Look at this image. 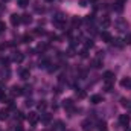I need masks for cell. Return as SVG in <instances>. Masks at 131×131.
<instances>
[{"instance_id": "1", "label": "cell", "mask_w": 131, "mask_h": 131, "mask_svg": "<svg viewBox=\"0 0 131 131\" xmlns=\"http://www.w3.org/2000/svg\"><path fill=\"white\" fill-rule=\"evenodd\" d=\"M114 26H116V29H117L119 32H127V31H128V23H127V20H124V18L116 20V21H114Z\"/></svg>"}, {"instance_id": "2", "label": "cell", "mask_w": 131, "mask_h": 131, "mask_svg": "<svg viewBox=\"0 0 131 131\" xmlns=\"http://www.w3.org/2000/svg\"><path fill=\"white\" fill-rule=\"evenodd\" d=\"M114 78H116V76H114V73H113V72H105L102 79H104V82H105V84H108V85H113V82H114Z\"/></svg>"}, {"instance_id": "3", "label": "cell", "mask_w": 131, "mask_h": 131, "mask_svg": "<svg viewBox=\"0 0 131 131\" xmlns=\"http://www.w3.org/2000/svg\"><path fill=\"white\" fill-rule=\"evenodd\" d=\"M63 107L69 113H73L75 111V102H73V99H66L64 102H63Z\"/></svg>"}, {"instance_id": "4", "label": "cell", "mask_w": 131, "mask_h": 131, "mask_svg": "<svg viewBox=\"0 0 131 131\" xmlns=\"http://www.w3.org/2000/svg\"><path fill=\"white\" fill-rule=\"evenodd\" d=\"M26 119H28V121H29L32 125H35V124L40 121V116H38V113H35V111H31V113L26 116Z\"/></svg>"}, {"instance_id": "5", "label": "cell", "mask_w": 131, "mask_h": 131, "mask_svg": "<svg viewBox=\"0 0 131 131\" xmlns=\"http://www.w3.org/2000/svg\"><path fill=\"white\" fill-rule=\"evenodd\" d=\"M119 124L127 128L128 124H130V116H128V114H121V116H119Z\"/></svg>"}, {"instance_id": "6", "label": "cell", "mask_w": 131, "mask_h": 131, "mask_svg": "<svg viewBox=\"0 0 131 131\" xmlns=\"http://www.w3.org/2000/svg\"><path fill=\"white\" fill-rule=\"evenodd\" d=\"M23 60H25V55H23L21 52L15 50V52H14V55H12V61H15V63H21Z\"/></svg>"}, {"instance_id": "7", "label": "cell", "mask_w": 131, "mask_h": 131, "mask_svg": "<svg viewBox=\"0 0 131 131\" xmlns=\"http://www.w3.org/2000/svg\"><path fill=\"white\" fill-rule=\"evenodd\" d=\"M11 23H12L14 26L20 25V23H21V15H18V14H12V15H11Z\"/></svg>"}, {"instance_id": "8", "label": "cell", "mask_w": 131, "mask_h": 131, "mask_svg": "<svg viewBox=\"0 0 131 131\" xmlns=\"http://www.w3.org/2000/svg\"><path fill=\"white\" fill-rule=\"evenodd\" d=\"M11 95H12V96H20V95H23V89L14 85V87L11 89Z\"/></svg>"}, {"instance_id": "9", "label": "cell", "mask_w": 131, "mask_h": 131, "mask_svg": "<svg viewBox=\"0 0 131 131\" xmlns=\"http://www.w3.org/2000/svg\"><path fill=\"white\" fill-rule=\"evenodd\" d=\"M82 130L84 131H92L93 130V122H92V121H84V122H82Z\"/></svg>"}, {"instance_id": "10", "label": "cell", "mask_w": 131, "mask_h": 131, "mask_svg": "<svg viewBox=\"0 0 131 131\" xmlns=\"http://www.w3.org/2000/svg\"><path fill=\"white\" fill-rule=\"evenodd\" d=\"M53 131H66V125L61 121H57L55 125H53Z\"/></svg>"}, {"instance_id": "11", "label": "cell", "mask_w": 131, "mask_h": 131, "mask_svg": "<svg viewBox=\"0 0 131 131\" xmlns=\"http://www.w3.org/2000/svg\"><path fill=\"white\" fill-rule=\"evenodd\" d=\"M9 117V108H3L0 110V121H5Z\"/></svg>"}, {"instance_id": "12", "label": "cell", "mask_w": 131, "mask_h": 131, "mask_svg": "<svg viewBox=\"0 0 131 131\" xmlns=\"http://www.w3.org/2000/svg\"><path fill=\"white\" fill-rule=\"evenodd\" d=\"M32 21V17L29 15V14H25V15H21V23H25V25H29Z\"/></svg>"}, {"instance_id": "13", "label": "cell", "mask_w": 131, "mask_h": 131, "mask_svg": "<svg viewBox=\"0 0 131 131\" xmlns=\"http://www.w3.org/2000/svg\"><path fill=\"white\" fill-rule=\"evenodd\" d=\"M90 102H92V104H99V102H102V96H101V95H93V96L90 98Z\"/></svg>"}, {"instance_id": "14", "label": "cell", "mask_w": 131, "mask_h": 131, "mask_svg": "<svg viewBox=\"0 0 131 131\" xmlns=\"http://www.w3.org/2000/svg\"><path fill=\"white\" fill-rule=\"evenodd\" d=\"M101 38H102L104 41H107V43H110V41L113 40V38H111V35H110L108 32H101Z\"/></svg>"}, {"instance_id": "15", "label": "cell", "mask_w": 131, "mask_h": 131, "mask_svg": "<svg viewBox=\"0 0 131 131\" xmlns=\"http://www.w3.org/2000/svg\"><path fill=\"white\" fill-rule=\"evenodd\" d=\"M121 85L122 87H131V78H124L121 81Z\"/></svg>"}, {"instance_id": "16", "label": "cell", "mask_w": 131, "mask_h": 131, "mask_svg": "<svg viewBox=\"0 0 131 131\" xmlns=\"http://www.w3.org/2000/svg\"><path fill=\"white\" fill-rule=\"evenodd\" d=\"M92 64H93V67H95V69H99V67L102 66V60H101V58H95Z\"/></svg>"}, {"instance_id": "17", "label": "cell", "mask_w": 131, "mask_h": 131, "mask_svg": "<svg viewBox=\"0 0 131 131\" xmlns=\"http://www.w3.org/2000/svg\"><path fill=\"white\" fill-rule=\"evenodd\" d=\"M110 43H113V44H114V46H117V47H122V46H124L122 40H119V38H114V40H111Z\"/></svg>"}, {"instance_id": "18", "label": "cell", "mask_w": 131, "mask_h": 131, "mask_svg": "<svg viewBox=\"0 0 131 131\" xmlns=\"http://www.w3.org/2000/svg\"><path fill=\"white\" fill-rule=\"evenodd\" d=\"M20 76H21V79H28L31 76V73H29V70H21L20 72Z\"/></svg>"}, {"instance_id": "19", "label": "cell", "mask_w": 131, "mask_h": 131, "mask_svg": "<svg viewBox=\"0 0 131 131\" xmlns=\"http://www.w3.org/2000/svg\"><path fill=\"white\" fill-rule=\"evenodd\" d=\"M46 107H47V104L44 102V101H41L38 105H37V108H38V111H44L46 110Z\"/></svg>"}, {"instance_id": "20", "label": "cell", "mask_w": 131, "mask_h": 131, "mask_svg": "<svg viewBox=\"0 0 131 131\" xmlns=\"http://www.w3.org/2000/svg\"><path fill=\"white\" fill-rule=\"evenodd\" d=\"M101 25H102L104 28H107V26L110 25V20H108V17H104V18L101 20Z\"/></svg>"}, {"instance_id": "21", "label": "cell", "mask_w": 131, "mask_h": 131, "mask_svg": "<svg viewBox=\"0 0 131 131\" xmlns=\"http://www.w3.org/2000/svg\"><path fill=\"white\" fill-rule=\"evenodd\" d=\"M76 96H78L79 99L85 98V92H84V90H79V89H78V90H76Z\"/></svg>"}, {"instance_id": "22", "label": "cell", "mask_w": 131, "mask_h": 131, "mask_svg": "<svg viewBox=\"0 0 131 131\" xmlns=\"http://www.w3.org/2000/svg\"><path fill=\"white\" fill-rule=\"evenodd\" d=\"M46 49H47V44H44V43H43V44H38V47H37L38 52H44Z\"/></svg>"}, {"instance_id": "23", "label": "cell", "mask_w": 131, "mask_h": 131, "mask_svg": "<svg viewBox=\"0 0 131 131\" xmlns=\"http://www.w3.org/2000/svg\"><path fill=\"white\" fill-rule=\"evenodd\" d=\"M32 40V35H23V43H29Z\"/></svg>"}, {"instance_id": "24", "label": "cell", "mask_w": 131, "mask_h": 131, "mask_svg": "<svg viewBox=\"0 0 131 131\" xmlns=\"http://www.w3.org/2000/svg\"><path fill=\"white\" fill-rule=\"evenodd\" d=\"M28 3H29V0H18V5H20L21 8H25V6H28Z\"/></svg>"}, {"instance_id": "25", "label": "cell", "mask_w": 131, "mask_h": 131, "mask_svg": "<svg viewBox=\"0 0 131 131\" xmlns=\"http://www.w3.org/2000/svg\"><path fill=\"white\" fill-rule=\"evenodd\" d=\"M72 23H73V26L76 28V26H79V25H81V20H79V18H73V20H72Z\"/></svg>"}, {"instance_id": "26", "label": "cell", "mask_w": 131, "mask_h": 131, "mask_svg": "<svg viewBox=\"0 0 131 131\" xmlns=\"http://www.w3.org/2000/svg\"><path fill=\"white\" fill-rule=\"evenodd\" d=\"M66 53H67V57H75V50H73L72 47H70V49H67V52H66Z\"/></svg>"}, {"instance_id": "27", "label": "cell", "mask_w": 131, "mask_h": 131, "mask_svg": "<svg viewBox=\"0 0 131 131\" xmlns=\"http://www.w3.org/2000/svg\"><path fill=\"white\" fill-rule=\"evenodd\" d=\"M92 46H93V41H92V40H87V41H85V49H89V47H92Z\"/></svg>"}, {"instance_id": "28", "label": "cell", "mask_w": 131, "mask_h": 131, "mask_svg": "<svg viewBox=\"0 0 131 131\" xmlns=\"http://www.w3.org/2000/svg\"><path fill=\"white\" fill-rule=\"evenodd\" d=\"M15 114H17V119H18V121H23V119H25V116H23V113H20V111H17Z\"/></svg>"}, {"instance_id": "29", "label": "cell", "mask_w": 131, "mask_h": 131, "mask_svg": "<svg viewBox=\"0 0 131 131\" xmlns=\"http://www.w3.org/2000/svg\"><path fill=\"white\" fill-rule=\"evenodd\" d=\"M49 121H50V116L49 114H44L43 116V122H49Z\"/></svg>"}, {"instance_id": "30", "label": "cell", "mask_w": 131, "mask_h": 131, "mask_svg": "<svg viewBox=\"0 0 131 131\" xmlns=\"http://www.w3.org/2000/svg\"><path fill=\"white\" fill-rule=\"evenodd\" d=\"M5 29H6V25H5L3 21H0V32H3Z\"/></svg>"}, {"instance_id": "31", "label": "cell", "mask_w": 131, "mask_h": 131, "mask_svg": "<svg viewBox=\"0 0 131 131\" xmlns=\"http://www.w3.org/2000/svg\"><path fill=\"white\" fill-rule=\"evenodd\" d=\"M34 34H35V35H44V31H40V29H37Z\"/></svg>"}, {"instance_id": "32", "label": "cell", "mask_w": 131, "mask_h": 131, "mask_svg": "<svg viewBox=\"0 0 131 131\" xmlns=\"http://www.w3.org/2000/svg\"><path fill=\"white\" fill-rule=\"evenodd\" d=\"M79 3H81V6H87V0H81Z\"/></svg>"}, {"instance_id": "33", "label": "cell", "mask_w": 131, "mask_h": 131, "mask_svg": "<svg viewBox=\"0 0 131 131\" xmlns=\"http://www.w3.org/2000/svg\"><path fill=\"white\" fill-rule=\"evenodd\" d=\"M15 131H23V128H21V127H20V125H18V127H17V128H15Z\"/></svg>"}, {"instance_id": "34", "label": "cell", "mask_w": 131, "mask_h": 131, "mask_svg": "<svg viewBox=\"0 0 131 131\" xmlns=\"http://www.w3.org/2000/svg\"><path fill=\"white\" fill-rule=\"evenodd\" d=\"M117 2H119V3H125L127 0H117Z\"/></svg>"}, {"instance_id": "35", "label": "cell", "mask_w": 131, "mask_h": 131, "mask_svg": "<svg viewBox=\"0 0 131 131\" xmlns=\"http://www.w3.org/2000/svg\"><path fill=\"white\" fill-rule=\"evenodd\" d=\"M2 11H3V5H0V12H2Z\"/></svg>"}, {"instance_id": "36", "label": "cell", "mask_w": 131, "mask_h": 131, "mask_svg": "<svg viewBox=\"0 0 131 131\" xmlns=\"http://www.w3.org/2000/svg\"><path fill=\"white\" fill-rule=\"evenodd\" d=\"M125 131H131V128H127V130H125Z\"/></svg>"}, {"instance_id": "37", "label": "cell", "mask_w": 131, "mask_h": 131, "mask_svg": "<svg viewBox=\"0 0 131 131\" xmlns=\"http://www.w3.org/2000/svg\"><path fill=\"white\" fill-rule=\"evenodd\" d=\"M90 2H98V0H90Z\"/></svg>"}, {"instance_id": "38", "label": "cell", "mask_w": 131, "mask_h": 131, "mask_svg": "<svg viewBox=\"0 0 131 131\" xmlns=\"http://www.w3.org/2000/svg\"><path fill=\"white\" fill-rule=\"evenodd\" d=\"M46 2H52V0H46Z\"/></svg>"}]
</instances>
